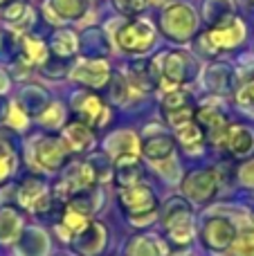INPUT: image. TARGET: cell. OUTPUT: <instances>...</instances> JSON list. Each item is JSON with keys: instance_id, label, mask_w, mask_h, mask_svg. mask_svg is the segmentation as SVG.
Returning a JSON list of instances; mask_svg holds the SVG:
<instances>
[{"instance_id": "f35d334b", "label": "cell", "mask_w": 254, "mask_h": 256, "mask_svg": "<svg viewBox=\"0 0 254 256\" xmlns=\"http://www.w3.org/2000/svg\"><path fill=\"white\" fill-rule=\"evenodd\" d=\"M252 2H254V0H252Z\"/></svg>"}, {"instance_id": "603a6c76", "label": "cell", "mask_w": 254, "mask_h": 256, "mask_svg": "<svg viewBox=\"0 0 254 256\" xmlns=\"http://www.w3.org/2000/svg\"><path fill=\"white\" fill-rule=\"evenodd\" d=\"M45 12L50 14V20L61 22L68 18H81V14L86 12V2L84 0H50L45 4Z\"/></svg>"}, {"instance_id": "836d02e7", "label": "cell", "mask_w": 254, "mask_h": 256, "mask_svg": "<svg viewBox=\"0 0 254 256\" xmlns=\"http://www.w3.org/2000/svg\"><path fill=\"white\" fill-rule=\"evenodd\" d=\"M238 182L248 189H254V160H248L246 164L238 166Z\"/></svg>"}, {"instance_id": "e0dca14e", "label": "cell", "mask_w": 254, "mask_h": 256, "mask_svg": "<svg viewBox=\"0 0 254 256\" xmlns=\"http://www.w3.org/2000/svg\"><path fill=\"white\" fill-rule=\"evenodd\" d=\"M63 140H66L68 150H74V153H84L90 150L94 146V132L92 128L84 122H72L66 126L63 130Z\"/></svg>"}, {"instance_id": "ffe728a7", "label": "cell", "mask_w": 254, "mask_h": 256, "mask_svg": "<svg viewBox=\"0 0 254 256\" xmlns=\"http://www.w3.org/2000/svg\"><path fill=\"white\" fill-rule=\"evenodd\" d=\"M108 153L112 160L117 158H126V155H140L142 153V144H140L138 135H133L130 130H122L108 140Z\"/></svg>"}, {"instance_id": "7c38bea8", "label": "cell", "mask_w": 254, "mask_h": 256, "mask_svg": "<svg viewBox=\"0 0 254 256\" xmlns=\"http://www.w3.org/2000/svg\"><path fill=\"white\" fill-rule=\"evenodd\" d=\"M189 66H192L189 58L180 52H171L162 58V68L158 70V74H160V81H162V86H164L166 92L178 90L180 86L187 81V76H189L187 68Z\"/></svg>"}, {"instance_id": "3957f363", "label": "cell", "mask_w": 254, "mask_h": 256, "mask_svg": "<svg viewBox=\"0 0 254 256\" xmlns=\"http://www.w3.org/2000/svg\"><path fill=\"white\" fill-rule=\"evenodd\" d=\"M218 186H220V178L214 168H196V171L184 176L180 191H182L184 200L202 204V202H210L218 194Z\"/></svg>"}, {"instance_id": "5b68a950", "label": "cell", "mask_w": 254, "mask_h": 256, "mask_svg": "<svg viewBox=\"0 0 254 256\" xmlns=\"http://www.w3.org/2000/svg\"><path fill=\"white\" fill-rule=\"evenodd\" d=\"M162 117L169 126L180 128L189 122H194L196 117V106H194V99L187 90L178 88V90H171L166 92V97L162 99Z\"/></svg>"}, {"instance_id": "83f0119b", "label": "cell", "mask_w": 254, "mask_h": 256, "mask_svg": "<svg viewBox=\"0 0 254 256\" xmlns=\"http://www.w3.org/2000/svg\"><path fill=\"white\" fill-rule=\"evenodd\" d=\"M52 52L56 54V56H63V58H68V56H72V54L76 52V36L72 34V32H58V34H54V38H52Z\"/></svg>"}, {"instance_id": "d6986e66", "label": "cell", "mask_w": 254, "mask_h": 256, "mask_svg": "<svg viewBox=\"0 0 254 256\" xmlns=\"http://www.w3.org/2000/svg\"><path fill=\"white\" fill-rule=\"evenodd\" d=\"M176 142L174 137L164 135V132H158V135H151L148 140L142 142V153L146 155L151 162H164L174 155Z\"/></svg>"}, {"instance_id": "ba28073f", "label": "cell", "mask_w": 254, "mask_h": 256, "mask_svg": "<svg viewBox=\"0 0 254 256\" xmlns=\"http://www.w3.org/2000/svg\"><path fill=\"white\" fill-rule=\"evenodd\" d=\"M162 27L164 34L174 40H187L192 36V32L196 30V16L194 9L187 4H174L171 9H166V14L162 16Z\"/></svg>"}, {"instance_id": "4dcf8cb0", "label": "cell", "mask_w": 254, "mask_h": 256, "mask_svg": "<svg viewBox=\"0 0 254 256\" xmlns=\"http://www.w3.org/2000/svg\"><path fill=\"white\" fill-rule=\"evenodd\" d=\"M63 122V108L58 104H52L48 110L40 115V124L48 126V128H54V126H61Z\"/></svg>"}, {"instance_id": "484cf974", "label": "cell", "mask_w": 254, "mask_h": 256, "mask_svg": "<svg viewBox=\"0 0 254 256\" xmlns=\"http://www.w3.org/2000/svg\"><path fill=\"white\" fill-rule=\"evenodd\" d=\"M90 216H86V214H81V212H76L74 207H70L68 204V209H66V214H63V220H61V227L68 232L70 236H79L81 232L86 230V227L90 225Z\"/></svg>"}, {"instance_id": "1f68e13d", "label": "cell", "mask_w": 254, "mask_h": 256, "mask_svg": "<svg viewBox=\"0 0 254 256\" xmlns=\"http://www.w3.org/2000/svg\"><path fill=\"white\" fill-rule=\"evenodd\" d=\"M7 124L12 126V128H16V130H22V128L27 126V115H25V112H22V108L18 106V104H14V106L9 108Z\"/></svg>"}, {"instance_id": "2e32d148", "label": "cell", "mask_w": 254, "mask_h": 256, "mask_svg": "<svg viewBox=\"0 0 254 256\" xmlns=\"http://www.w3.org/2000/svg\"><path fill=\"white\" fill-rule=\"evenodd\" d=\"M18 202L25 209H32V212H43L50 204V194L45 182L40 180H27L20 184L18 189Z\"/></svg>"}, {"instance_id": "7a4b0ae2", "label": "cell", "mask_w": 254, "mask_h": 256, "mask_svg": "<svg viewBox=\"0 0 254 256\" xmlns=\"http://www.w3.org/2000/svg\"><path fill=\"white\" fill-rule=\"evenodd\" d=\"M162 227L176 248H184L194 240V209L184 198H171L162 209Z\"/></svg>"}, {"instance_id": "9a60e30c", "label": "cell", "mask_w": 254, "mask_h": 256, "mask_svg": "<svg viewBox=\"0 0 254 256\" xmlns=\"http://www.w3.org/2000/svg\"><path fill=\"white\" fill-rule=\"evenodd\" d=\"M108 76H110L108 63L97 61V58H92V61H81L79 66L74 68V72H72V79L88 86V88H102L108 81Z\"/></svg>"}, {"instance_id": "d590c367", "label": "cell", "mask_w": 254, "mask_h": 256, "mask_svg": "<svg viewBox=\"0 0 254 256\" xmlns=\"http://www.w3.org/2000/svg\"><path fill=\"white\" fill-rule=\"evenodd\" d=\"M7 86H9V81H7V76H4V72L0 70V94L7 90Z\"/></svg>"}, {"instance_id": "4316f807", "label": "cell", "mask_w": 254, "mask_h": 256, "mask_svg": "<svg viewBox=\"0 0 254 256\" xmlns=\"http://www.w3.org/2000/svg\"><path fill=\"white\" fill-rule=\"evenodd\" d=\"M22 56H25V63L34 66V63H45L48 58V48L40 38H32V36H25L22 38Z\"/></svg>"}, {"instance_id": "f546056e", "label": "cell", "mask_w": 254, "mask_h": 256, "mask_svg": "<svg viewBox=\"0 0 254 256\" xmlns=\"http://www.w3.org/2000/svg\"><path fill=\"white\" fill-rule=\"evenodd\" d=\"M16 168V153L9 146H0V182L7 180Z\"/></svg>"}, {"instance_id": "74e56055", "label": "cell", "mask_w": 254, "mask_h": 256, "mask_svg": "<svg viewBox=\"0 0 254 256\" xmlns=\"http://www.w3.org/2000/svg\"><path fill=\"white\" fill-rule=\"evenodd\" d=\"M4 2H7V0H0V4H4Z\"/></svg>"}, {"instance_id": "9c48e42d", "label": "cell", "mask_w": 254, "mask_h": 256, "mask_svg": "<svg viewBox=\"0 0 254 256\" xmlns=\"http://www.w3.org/2000/svg\"><path fill=\"white\" fill-rule=\"evenodd\" d=\"M246 38V25L236 18H230L225 22H218V25L210 27L205 32V40L210 43L212 50H230L236 48L241 40Z\"/></svg>"}, {"instance_id": "f1b7e54d", "label": "cell", "mask_w": 254, "mask_h": 256, "mask_svg": "<svg viewBox=\"0 0 254 256\" xmlns=\"http://www.w3.org/2000/svg\"><path fill=\"white\" fill-rule=\"evenodd\" d=\"M230 256H254V230L238 232L234 243L228 250Z\"/></svg>"}, {"instance_id": "d6a6232c", "label": "cell", "mask_w": 254, "mask_h": 256, "mask_svg": "<svg viewBox=\"0 0 254 256\" xmlns=\"http://www.w3.org/2000/svg\"><path fill=\"white\" fill-rule=\"evenodd\" d=\"M236 102H238V106H243L246 110H254V79L238 90Z\"/></svg>"}, {"instance_id": "6da1fadb", "label": "cell", "mask_w": 254, "mask_h": 256, "mask_svg": "<svg viewBox=\"0 0 254 256\" xmlns=\"http://www.w3.org/2000/svg\"><path fill=\"white\" fill-rule=\"evenodd\" d=\"M117 200H120V207L124 209L130 225L146 227L158 218V198L151 186L144 182H138L133 186H122Z\"/></svg>"}, {"instance_id": "30bf717a", "label": "cell", "mask_w": 254, "mask_h": 256, "mask_svg": "<svg viewBox=\"0 0 254 256\" xmlns=\"http://www.w3.org/2000/svg\"><path fill=\"white\" fill-rule=\"evenodd\" d=\"M97 182V176L92 171V164L88 162H76L72 166H68L63 180L58 182V196H76L81 191L92 189V184Z\"/></svg>"}, {"instance_id": "cb8c5ba5", "label": "cell", "mask_w": 254, "mask_h": 256, "mask_svg": "<svg viewBox=\"0 0 254 256\" xmlns=\"http://www.w3.org/2000/svg\"><path fill=\"white\" fill-rule=\"evenodd\" d=\"M176 137H178V142L182 144V148L194 155L200 153L202 146H205V135H202L200 126H198L196 122H189V124L176 128Z\"/></svg>"}, {"instance_id": "4fadbf2b", "label": "cell", "mask_w": 254, "mask_h": 256, "mask_svg": "<svg viewBox=\"0 0 254 256\" xmlns=\"http://www.w3.org/2000/svg\"><path fill=\"white\" fill-rule=\"evenodd\" d=\"M196 120H198V126H200L202 135H205V140L210 142V144H216V146L223 144V137L230 126L228 117H225L223 112L212 106H205V108H200V110H196Z\"/></svg>"}, {"instance_id": "5bb4252c", "label": "cell", "mask_w": 254, "mask_h": 256, "mask_svg": "<svg viewBox=\"0 0 254 256\" xmlns=\"http://www.w3.org/2000/svg\"><path fill=\"white\" fill-rule=\"evenodd\" d=\"M220 146H223L232 158H246V155H250L254 150V135L248 126L230 124Z\"/></svg>"}, {"instance_id": "8d00e7d4", "label": "cell", "mask_w": 254, "mask_h": 256, "mask_svg": "<svg viewBox=\"0 0 254 256\" xmlns=\"http://www.w3.org/2000/svg\"><path fill=\"white\" fill-rule=\"evenodd\" d=\"M151 2H164V0H151Z\"/></svg>"}, {"instance_id": "8992f818", "label": "cell", "mask_w": 254, "mask_h": 256, "mask_svg": "<svg viewBox=\"0 0 254 256\" xmlns=\"http://www.w3.org/2000/svg\"><path fill=\"white\" fill-rule=\"evenodd\" d=\"M156 32L148 20H130L117 32V45L130 54H142L153 45Z\"/></svg>"}, {"instance_id": "ac0fdd59", "label": "cell", "mask_w": 254, "mask_h": 256, "mask_svg": "<svg viewBox=\"0 0 254 256\" xmlns=\"http://www.w3.org/2000/svg\"><path fill=\"white\" fill-rule=\"evenodd\" d=\"M106 245V227L102 222H90L76 238V252L84 256H94Z\"/></svg>"}, {"instance_id": "277c9868", "label": "cell", "mask_w": 254, "mask_h": 256, "mask_svg": "<svg viewBox=\"0 0 254 256\" xmlns=\"http://www.w3.org/2000/svg\"><path fill=\"white\" fill-rule=\"evenodd\" d=\"M238 236V230L232 218L225 216H212L202 222L200 230V243L212 252H228L230 245Z\"/></svg>"}, {"instance_id": "d4e9b609", "label": "cell", "mask_w": 254, "mask_h": 256, "mask_svg": "<svg viewBox=\"0 0 254 256\" xmlns=\"http://www.w3.org/2000/svg\"><path fill=\"white\" fill-rule=\"evenodd\" d=\"M2 18L7 25L14 27V30L22 32V30H27L32 22V9L27 7L25 2H12L7 9H4Z\"/></svg>"}, {"instance_id": "52a82bcc", "label": "cell", "mask_w": 254, "mask_h": 256, "mask_svg": "<svg viewBox=\"0 0 254 256\" xmlns=\"http://www.w3.org/2000/svg\"><path fill=\"white\" fill-rule=\"evenodd\" d=\"M68 158V146L66 142L54 140V137H40L32 144V164L43 171H56L63 166Z\"/></svg>"}, {"instance_id": "8fae6325", "label": "cell", "mask_w": 254, "mask_h": 256, "mask_svg": "<svg viewBox=\"0 0 254 256\" xmlns=\"http://www.w3.org/2000/svg\"><path fill=\"white\" fill-rule=\"evenodd\" d=\"M74 110L79 115V122L88 124L90 128L92 126H104L110 117L108 112V106L97 97L94 92H81L74 97Z\"/></svg>"}, {"instance_id": "7402d4cb", "label": "cell", "mask_w": 254, "mask_h": 256, "mask_svg": "<svg viewBox=\"0 0 254 256\" xmlns=\"http://www.w3.org/2000/svg\"><path fill=\"white\" fill-rule=\"evenodd\" d=\"M166 248L158 236H133L124 250V256H164Z\"/></svg>"}, {"instance_id": "e575fe53", "label": "cell", "mask_w": 254, "mask_h": 256, "mask_svg": "<svg viewBox=\"0 0 254 256\" xmlns=\"http://www.w3.org/2000/svg\"><path fill=\"white\" fill-rule=\"evenodd\" d=\"M146 4V0H115V7L122 14H140Z\"/></svg>"}, {"instance_id": "44dd1931", "label": "cell", "mask_w": 254, "mask_h": 256, "mask_svg": "<svg viewBox=\"0 0 254 256\" xmlns=\"http://www.w3.org/2000/svg\"><path fill=\"white\" fill-rule=\"evenodd\" d=\"M142 178V164H140L138 155H126V158L115 160V180L122 186H133Z\"/></svg>"}]
</instances>
